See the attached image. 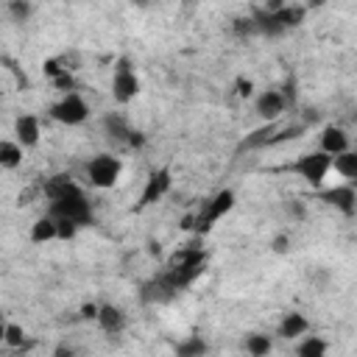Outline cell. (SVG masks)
<instances>
[{"mask_svg": "<svg viewBox=\"0 0 357 357\" xmlns=\"http://www.w3.org/2000/svg\"><path fill=\"white\" fill-rule=\"evenodd\" d=\"M45 195H47V215L73 220L81 229L92 223V204L86 198V192L73 178H67V176L50 178L45 187Z\"/></svg>", "mask_w": 357, "mask_h": 357, "instance_id": "1", "label": "cell"}, {"mask_svg": "<svg viewBox=\"0 0 357 357\" xmlns=\"http://www.w3.org/2000/svg\"><path fill=\"white\" fill-rule=\"evenodd\" d=\"M304 14H307V8H301V6H287V3H282V6H276V8H265V11L254 14L257 33H262V36H282V33L298 28V25L304 22Z\"/></svg>", "mask_w": 357, "mask_h": 357, "instance_id": "2", "label": "cell"}, {"mask_svg": "<svg viewBox=\"0 0 357 357\" xmlns=\"http://www.w3.org/2000/svg\"><path fill=\"white\" fill-rule=\"evenodd\" d=\"M290 173H296L307 187L312 190H321L326 176L332 173V156L324 153V151H310V153H301L296 162H290Z\"/></svg>", "mask_w": 357, "mask_h": 357, "instance_id": "3", "label": "cell"}, {"mask_svg": "<svg viewBox=\"0 0 357 357\" xmlns=\"http://www.w3.org/2000/svg\"><path fill=\"white\" fill-rule=\"evenodd\" d=\"M123 176V162L114 153H95L86 162V181L95 190H112Z\"/></svg>", "mask_w": 357, "mask_h": 357, "instance_id": "4", "label": "cell"}, {"mask_svg": "<svg viewBox=\"0 0 357 357\" xmlns=\"http://www.w3.org/2000/svg\"><path fill=\"white\" fill-rule=\"evenodd\" d=\"M50 117H53L56 123L67 126V128L81 126V123L89 120V103H86L84 95L75 92V89H73V92H61V98L50 106Z\"/></svg>", "mask_w": 357, "mask_h": 357, "instance_id": "5", "label": "cell"}, {"mask_svg": "<svg viewBox=\"0 0 357 357\" xmlns=\"http://www.w3.org/2000/svg\"><path fill=\"white\" fill-rule=\"evenodd\" d=\"M112 98H114V103H120V106H126V103H131L137 95H139V75L134 73V67H131V61L128 59H120L117 61V67H114V73H112Z\"/></svg>", "mask_w": 357, "mask_h": 357, "instance_id": "6", "label": "cell"}, {"mask_svg": "<svg viewBox=\"0 0 357 357\" xmlns=\"http://www.w3.org/2000/svg\"><path fill=\"white\" fill-rule=\"evenodd\" d=\"M231 206H234V192H231V190H218V192L206 201L204 212H198V215L192 218V229H195L198 234L209 231V229H212L223 215H229V212H231Z\"/></svg>", "mask_w": 357, "mask_h": 357, "instance_id": "7", "label": "cell"}, {"mask_svg": "<svg viewBox=\"0 0 357 357\" xmlns=\"http://www.w3.org/2000/svg\"><path fill=\"white\" fill-rule=\"evenodd\" d=\"M287 98L282 89H262L259 95H254V112L262 123H276L284 112H287Z\"/></svg>", "mask_w": 357, "mask_h": 357, "instance_id": "8", "label": "cell"}, {"mask_svg": "<svg viewBox=\"0 0 357 357\" xmlns=\"http://www.w3.org/2000/svg\"><path fill=\"white\" fill-rule=\"evenodd\" d=\"M170 187H173V173H170V167H156V170H151L148 178H145V187H142V192H139L137 206H151V204L162 201V198L170 192Z\"/></svg>", "mask_w": 357, "mask_h": 357, "instance_id": "9", "label": "cell"}, {"mask_svg": "<svg viewBox=\"0 0 357 357\" xmlns=\"http://www.w3.org/2000/svg\"><path fill=\"white\" fill-rule=\"evenodd\" d=\"M321 201L329 204V206H335L346 218H351L357 212V190H354V181H343V184H335V187L324 190L321 192Z\"/></svg>", "mask_w": 357, "mask_h": 357, "instance_id": "10", "label": "cell"}, {"mask_svg": "<svg viewBox=\"0 0 357 357\" xmlns=\"http://www.w3.org/2000/svg\"><path fill=\"white\" fill-rule=\"evenodd\" d=\"M349 148H351V137H349V131H346L343 126L329 123V126H324V128H321L318 151H324V153L335 156V153H343V151H349Z\"/></svg>", "mask_w": 357, "mask_h": 357, "instance_id": "11", "label": "cell"}, {"mask_svg": "<svg viewBox=\"0 0 357 357\" xmlns=\"http://www.w3.org/2000/svg\"><path fill=\"white\" fill-rule=\"evenodd\" d=\"M14 139L28 151V148H36L39 139H42V120L36 114H20L14 120Z\"/></svg>", "mask_w": 357, "mask_h": 357, "instance_id": "12", "label": "cell"}, {"mask_svg": "<svg viewBox=\"0 0 357 357\" xmlns=\"http://www.w3.org/2000/svg\"><path fill=\"white\" fill-rule=\"evenodd\" d=\"M95 324L100 326V332L106 335H120L128 324V315L123 307L117 304H98V315H95Z\"/></svg>", "mask_w": 357, "mask_h": 357, "instance_id": "13", "label": "cell"}, {"mask_svg": "<svg viewBox=\"0 0 357 357\" xmlns=\"http://www.w3.org/2000/svg\"><path fill=\"white\" fill-rule=\"evenodd\" d=\"M307 332H310V318L304 312H296V310L284 312L282 321H279V326H276V335L284 337V340H298Z\"/></svg>", "mask_w": 357, "mask_h": 357, "instance_id": "14", "label": "cell"}, {"mask_svg": "<svg viewBox=\"0 0 357 357\" xmlns=\"http://www.w3.org/2000/svg\"><path fill=\"white\" fill-rule=\"evenodd\" d=\"M25 159V148L11 137V139H0V167L3 170H17Z\"/></svg>", "mask_w": 357, "mask_h": 357, "instance_id": "15", "label": "cell"}, {"mask_svg": "<svg viewBox=\"0 0 357 357\" xmlns=\"http://www.w3.org/2000/svg\"><path fill=\"white\" fill-rule=\"evenodd\" d=\"M243 351L251 357H268L273 351V337L265 332H248L243 337Z\"/></svg>", "mask_w": 357, "mask_h": 357, "instance_id": "16", "label": "cell"}, {"mask_svg": "<svg viewBox=\"0 0 357 357\" xmlns=\"http://www.w3.org/2000/svg\"><path fill=\"white\" fill-rule=\"evenodd\" d=\"M332 170L343 178V181H354L357 178V151H343L332 156Z\"/></svg>", "mask_w": 357, "mask_h": 357, "instance_id": "17", "label": "cell"}, {"mask_svg": "<svg viewBox=\"0 0 357 357\" xmlns=\"http://www.w3.org/2000/svg\"><path fill=\"white\" fill-rule=\"evenodd\" d=\"M28 237H31V243H33V245H45V243L56 240V220H53L50 215H42V218H36V220L31 223V231H28Z\"/></svg>", "mask_w": 357, "mask_h": 357, "instance_id": "18", "label": "cell"}, {"mask_svg": "<svg viewBox=\"0 0 357 357\" xmlns=\"http://www.w3.org/2000/svg\"><path fill=\"white\" fill-rule=\"evenodd\" d=\"M329 351V343L321 337V335H301L298 343H296V354L298 357H326Z\"/></svg>", "mask_w": 357, "mask_h": 357, "instance_id": "19", "label": "cell"}, {"mask_svg": "<svg viewBox=\"0 0 357 357\" xmlns=\"http://www.w3.org/2000/svg\"><path fill=\"white\" fill-rule=\"evenodd\" d=\"M25 329L20 326V324H14V321H6V329H3V343L8 346V349H22L25 346Z\"/></svg>", "mask_w": 357, "mask_h": 357, "instance_id": "20", "label": "cell"}, {"mask_svg": "<svg viewBox=\"0 0 357 357\" xmlns=\"http://www.w3.org/2000/svg\"><path fill=\"white\" fill-rule=\"evenodd\" d=\"M103 126H106L109 137H114V139H126V142H128V134H131V128H128V123H126L123 117H117V114H109V117L103 120Z\"/></svg>", "mask_w": 357, "mask_h": 357, "instance_id": "21", "label": "cell"}, {"mask_svg": "<svg viewBox=\"0 0 357 357\" xmlns=\"http://www.w3.org/2000/svg\"><path fill=\"white\" fill-rule=\"evenodd\" d=\"M204 351H206V343L198 335H192V337H187L184 343L176 346V354H181V357H201Z\"/></svg>", "mask_w": 357, "mask_h": 357, "instance_id": "22", "label": "cell"}, {"mask_svg": "<svg viewBox=\"0 0 357 357\" xmlns=\"http://www.w3.org/2000/svg\"><path fill=\"white\" fill-rule=\"evenodd\" d=\"M8 11H11L14 22H28L33 6H31V0H8Z\"/></svg>", "mask_w": 357, "mask_h": 357, "instance_id": "23", "label": "cell"}, {"mask_svg": "<svg viewBox=\"0 0 357 357\" xmlns=\"http://www.w3.org/2000/svg\"><path fill=\"white\" fill-rule=\"evenodd\" d=\"M42 70H45V75H47V78L53 81V78H56L59 73H64L67 67H64V64L59 61V56H50V59H45V61H42Z\"/></svg>", "mask_w": 357, "mask_h": 357, "instance_id": "24", "label": "cell"}, {"mask_svg": "<svg viewBox=\"0 0 357 357\" xmlns=\"http://www.w3.org/2000/svg\"><path fill=\"white\" fill-rule=\"evenodd\" d=\"M234 92H237L240 98H254V81L240 75V78L234 81Z\"/></svg>", "mask_w": 357, "mask_h": 357, "instance_id": "25", "label": "cell"}, {"mask_svg": "<svg viewBox=\"0 0 357 357\" xmlns=\"http://www.w3.org/2000/svg\"><path fill=\"white\" fill-rule=\"evenodd\" d=\"M95 315H98V304H95V301L81 304V310H78V318H81V321H95Z\"/></svg>", "mask_w": 357, "mask_h": 357, "instance_id": "26", "label": "cell"}, {"mask_svg": "<svg viewBox=\"0 0 357 357\" xmlns=\"http://www.w3.org/2000/svg\"><path fill=\"white\" fill-rule=\"evenodd\" d=\"M271 248H273L276 254H287V251H290V237H287V234H276Z\"/></svg>", "mask_w": 357, "mask_h": 357, "instance_id": "27", "label": "cell"}, {"mask_svg": "<svg viewBox=\"0 0 357 357\" xmlns=\"http://www.w3.org/2000/svg\"><path fill=\"white\" fill-rule=\"evenodd\" d=\"M284 209H287V215H296V218H301V215H304V206H301V204H296V201H293V204H287Z\"/></svg>", "mask_w": 357, "mask_h": 357, "instance_id": "28", "label": "cell"}, {"mask_svg": "<svg viewBox=\"0 0 357 357\" xmlns=\"http://www.w3.org/2000/svg\"><path fill=\"white\" fill-rule=\"evenodd\" d=\"M178 3H181V6L187 8V11H192V8H195V6L201 3V0H178Z\"/></svg>", "mask_w": 357, "mask_h": 357, "instance_id": "29", "label": "cell"}, {"mask_svg": "<svg viewBox=\"0 0 357 357\" xmlns=\"http://www.w3.org/2000/svg\"><path fill=\"white\" fill-rule=\"evenodd\" d=\"M3 329H6V315L0 312V343H3Z\"/></svg>", "mask_w": 357, "mask_h": 357, "instance_id": "30", "label": "cell"}]
</instances>
